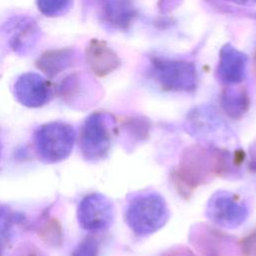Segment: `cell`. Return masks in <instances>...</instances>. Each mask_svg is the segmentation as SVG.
I'll list each match as a JSON object with an SVG mask.
<instances>
[{"label":"cell","mask_w":256,"mask_h":256,"mask_svg":"<svg viewBox=\"0 0 256 256\" xmlns=\"http://www.w3.org/2000/svg\"><path fill=\"white\" fill-rule=\"evenodd\" d=\"M75 52L70 48L51 49L44 52L36 61V66L48 77H54L72 65Z\"/></svg>","instance_id":"13"},{"label":"cell","mask_w":256,"mask_h":256,"mask_svg":"<svg viewBox=\"0 0 256 256\" xmlns=\"http://www.w3.org/2000/svg\"><path fill=\"white\" fill-rule=\"evenodd\" d=\"M250 157H251L250 167H251V169L256 171V141L250 148Z\"/></svg>","instance_id":"20"},{"label":"cell","mask_w":256,"mask_h":256,"mask_svg":"<svg viewBox=\"0 0 256 256\" xmlns=\"http://www.w3.org/2000/svg\"><path fill=\"white\" fill-rule=\"evenodd\" d=\"M85 58L91 71L99 77L112 73L121 63L116 52L99 39L90 40L85 50Z\"/></svg>","instance_id":"11"},{"label":"cell","mask_w":256,"mask_h":256,"mask_svg":"<svg viewBox=\"0 0 256 256\" xmlns=\"http://www.w3.org/2000/svg\"><path fill=\"white\" fill-rule=\"evenodd\" d=\"M151 75L166 91L189 92L197 86L196 67L184 60L154 57L151 59Z\"/></svg>","instance_id":"3"},{"label":"cell","mask_w":256,"mask_h":256,"mask_svg":"<svg viewBox=\"0 0 256 256\" xmlns=\"http://www.w3.org/2000/svg\"><path fill=\"white\" fill-rule=\"evenodd\" d=\"M242 247L243 253L250 256H254L256 254V231L245 239V242L242 244Z\"/></svg>","instance_id":"19"},{"label":"cell","mask_w":256,"mask_h":256,"mask_svg":"<svg viewBox=\"0 0 256 256\" xmlns=\"http://www.w3.org/2000/svg\"><path fill=\"white\" fill-rule=\"evenodd\" d=\"M13 92L16 100L23 106L38 108L49 101L51 87L49 82L40 74L27 72L17 78Z\"/></svg>","instance_id":"8"},{"label":"cell","mask_w":256,"mask_h":256,"mask_svg":"<svg viewBox=\"0 0 256 256\" xmlns=\"http://www.w3.org/2000/svg\"><path fill=\"white\" fill-rule=\"evenodd\" d=\"M207 217L219 226L234 228L242 224L248 216V208L237 195L228 192L214 194L206 209Z\"/></svg>","instance_id":"7"},{"label":"cell","mask_w":256,"mask_h":256,"mask_svg":"<svg viewBox=\"0 0 256 256\" xmlns=\"http://www.w3.org/2000/svg\"><path fill=\"white\" fill-rule=\"evenodd\" d=\"M247 56L230 44L224 45L219 53L217 75L219 80L229 86L241 83L246 74Z\"/></svg>","instance_id":"10"},{"label":"cell","mask_w":256,"mask_h":256,"mask_svg":"<svg viewBox=\"0 0 256 256\" xmlns=\"http://www.w3.org/2000/svg\"><path fill=\"white\" fill-rule=\"evenodd\" d=\"M227 1H230L238 5H244V6H250V5L256 4V0H227Z\"/></svg>","instance_id":"21"},{"label":"cell","mask_w":256,"mask_h":256,"mask_svg":"<svg viewBox=\"0 0 256 256\" xmlns=\"http://www.w3.org/2000/svg\"><path fill=\"white\" fill-rule=\"evenodd\" d=\"M100 17L107 26L126 30L136 17V9L130 0H99Z\"/></svg>","instance_id":"12"},{"label":"cell","mask_w":256,"mask_h":256,"mask_svg":"<svg viewBox=\"0 0 256 256\" xmlns=\"http://www.w3.org/2000/svg\"><path fill=\"white\" fill-rule=\"evenodd\" d=\"M114 123L110 115L95 112L83 123L80 134V149L88 161L104 158L111 144V127Z\"/></svg>","instance_id":"4"},{"label":"cell","mask_w":256,"mask_h":256,"mask_svg":"<svg viewBox=\"0 0 256 256\" xmlns=\"http://www.w3.org/2000/svg\"><path fill=\"white\" fill-rule=\"evenodd\" d=\"M168 216L165 200L155 192H142L132 197L125 213L128 226L139 236L159 230L166 223Z\"/></svg>","instance_id":"1"},{"label":"cell","mask_w":256,"mask_h":256,"mask_svg":"<svg viewBox=\"0 0 256 256\" xmlns=\"http://www.w3.org/2000/svg\"><path fill=\"white\" fill-rule=\"evenodd\" d=\"M77 218L79 225L85 230L92 232L105 230L113 222V204L102 194L87 195L78 205Z\"/></svg>","instance_id":"6"},{"label":"cell","mask_w":256,"mask_h":256,"mask_svg":"<svg viewBox=\"0 0 256 256\" xmlns=\"http://www.w3.org/2000/svg\"><path fill=\"white\" fill-rule=\"evenodd\" d=\"M76 134L74 128L65 122L54 121L39 126L33 136L35 151L45 163L65 160L72 152Z\"/></svg>","instance_id":"2"},{"label":"cell","mask_w":256,"mask_h":256,"mask_svg":"<svg viewBox=\"0 0 256 256\" xmlns=\"http://www.w3.org/2000/svg\"><path fill=\"white\" fill-rule=\"evenodd\" d=\"M1 149L2 148H1V142H0V157H1Z\"/></svg>","instance_id":"22"},{"label":"cell","mask_w":256,"mask_h":256,"mask_svg":"<svg viewBox=\"0 0 256 256\" xmlns=\"http://www.w3.org/2000/svg\"><path fill=\"white\" fill-rule=\"evenodd\" d=\"M212 173L219 174L218 150L209 153L204 148L195 147L183 155L176 180L189 190L204 183Z\"/></svg>","instance_id":"5"},{"label":"cell","mask_w":256,"mask_h":256,"mask_svg":"<svg viewBox=\"0 0 256 256\" xmlns=\"http://www.w3.org/2000/svg\"><path fill=\"white\" fill-rule=\"evenodd\" d=\"M98 255V244L97 241L88 237L81 241L72 253V256H97Z\"/></svg>","instance_id":"18"},{"label":"cell","mask_w":256,"mask_h":256,"mask_svg":"<svg viewBox=\"0 0 256 256\" xmlns=\"http://www.w3.org/2000/svg\"><path fill=\"white\" fill-rule=\"evenodd\" d=\"M39 11L47 17H57L67 13L73 0H36Z\"/></svg>","instance_id":"16"},{"label":"cell","mask_w":256,"mask_h":256,"mask_svg":"<svg viewBox=\"0 0 256 256\" xmlns=\"http://www.w3.org/2000/svg\"><path fill=\"white\" fill-rule=\"evenodd\" d=\"M90 88V83L80 73H74L67 76L59 86V92L62 98L72 105H80L85 98L86 92Z\"/></svg>","instance_id":"15"},{"label":"cell","mask_w":256,"mask_h":256,"mask_svg":"<svg viewBox=\"0 0 256 256\" xmlns=\"http://www.w3.org/2000/svg\"><path fill=\"white\" fill-rule=\"evenodd\" d=\"M16 220V214L7 206L0 204V253L2 251V239L7 236Z\"/></svg>","instance_id":"17"},{"label":"cell","mask_w":256,"mask_h":256,"mask_svg":"<svg viewBox=\"0 0 256 256\" xmlns=\"http://www.w3.org/2000/svg\"><path fill=\"white\" fill-rule=\"evenodd\" d=\"M221 106L229 117L241 118L249 107V97L246 89L244 87L226 88L221 95Z\"/></svg>","instance_id":"14"},{"label":"cell","mask_w":256,"mask_h":256,"mask_svg":"<svg viewBox=\"0 0 256 256\" xmlns=\"http://www.w3.org/2000/svg\"><path fill=\"white\" fill-rule=\"evenodd\" d=\"M8 44L20 55L27 54L34 48L40 37V28L34 19L28 16H17L4 25Z\"/></svg>","instance_id":"9"}]
</instances>
